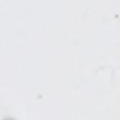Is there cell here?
Masks as SVG:
<instances>
[{"instance_id":"obj_1","label":"cell","mask_w":120,"mask_h":120,"mask_svg":"<svg viewBox=\"0 0 120 120\" xmlns=\"http://www.w3.org/2000/svg\"><path fill=\"white\" fill-rule=\"evenodd\" d=\"M3 120H14V119H11V118H5V119H3Z\"/></svg>"}]
</instances>
